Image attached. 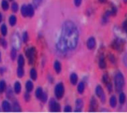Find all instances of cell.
Segmentation results:
<instances>
[{
    "instance_id": "1",
    "label": "cell",
    "mask_w": 127,
    "mask_h": 113,
    "mask_svg": "<svg viewBox=\"0 0 127 113\" xmlns=\"http://www.w3.org/2000/svg\"><path fill=\"white\" fill-rule=\"evenodd\" d=\"M78 37L79 33L76 25L71 21L64 23L63 25L61 38L64 40L68 49L73 50L77 47Z\"/></svg>"
},
{
    "instance_id": "2",
    "label": "cell",
    "mask_w": 127,
    "mask_h": 113,
    "mask_svg": "<svg viewBox=\"0 0 127 113\" xmlns=\"http://www.w3.org/2000/svg\"><path fill=\"white\" fill-rule=\"evenodd\" d=\"M114 84H115V88L117 92L123 91L124 87H125V78L123 74L121 72L116 73L114 76Z\"/></svg>"
},
{
    "instance_id": "3",
    "label": "cell",
    "mask_w": 127,
    "mask_h": 113,
    "mask_svg": "<svg viewBox=\"0 0 127 113\" xmlns=\"http://www.w3.org/2000/svg\"><path fill=\"white\" fill-rule=\"evenodd\" d=\"M124 45H125V42L123 40L120 39V38H116L112 42V47L114 50H116V51H117L119 52H121L124 49Z\"/></svg>"
},
{
    "instance_id": "4",
    "label": "cell",
    "mask_w": 127,
    "mask_h": 113,
    "mask_svg": "<svg viewBox=\"0 0 127 113\" xmlns=\"http://www.w3.org/2000/svg\"><path fill=\"white\" fill-rule=\"evenodd\" d=\"M95 93H96V95L100 99V101L102 103H105L106 98H105V92H104L102 87L101 85H98L96 87V88H95Z\"/></svg>"
},
{
    "instance_id": "5",
    "label": "cell",
    "mask_w": 127,
    "mask_h": 113,
    "mask_svg": "<svg viewBox=\"0 0 127 113\" xmlns=\"http://www.w3.org/2000/svg\"><path fill=\"white\" fill-rule=\"evenodd\" d=\"M54 93H55V95H56L57 98H58V99H61L64 96V87L63 84L60 83V84L56 85Z\"/></svg>"
},
{
    "instance_id": "6",
    "label": "cell",
    "mask_w": 127,
    "mask_h": 113,
    "mask_svg": "<svg viewBox=\"0 0 127 113\" xmlns=\"http://www.w3.org/2000/svg\"><path fill=\"white\" fill-rule=\"evenodd\" d=\"M26 54H27V56L28 57L30 64H33L34 63L35 57H36V50H35V48L32 47V48L27 50Z\"/></svg>"
},
{
    "instance_id": "7",
    "label": "cell",
    "mask_w": 127,
    "mask_h": 113,
    "mask_svg": "<svg viewBox=\"0 0 127 113\" xmlns=\"http://www.w3.org/2000/svg\"><path fill=\"white\" fill-rule=\"evenodd\" d=\"M102 81H103V83L106 85L108 91L109 92H112V81L109 78V74H105L102 77Z\"/></svg>"
},
{
    "instance_id": "8",
    "label": "cell",
    "mask_w": 127,
    "mask_h": 113,
    "mask_svg": "<svg viewBox=\"0 0 127 113\" xmlns=\"http://www.w3.org/2000/svg\"><path fill=\"white\" fill-rule=\"evenodd\" d=\"M50 111L51 112H60L61 108L60 105L58 103H57L54 99H51V101L50 102Z\"/></svg>"
},
{
    "instance_id": "9",
    "label": "cell",
    "mask_w": 127,
    "mask_h": 113,
    "mask_svg": "<svg viewBox=\"0 0 127 113\" xmlns=\"http://www.w3.org/2000/svg\"><path fill=\"white\" fill-rule=\"evenodd\" d=\"M58 50H60V51L61 52H64V51H66L68 49L67 45H66V43L64 42V40L61 37V39L59 40L58 43Z\"/></svg>"
},
{
    "instance_id": "10",
    "label": "cell",
    "mask_w": 127,
    "mask_h": 113,
    "mask_svg": "<svg viewBox=\"0 0 127 113\" xmlns=\"http://www.w3.org/2000/svg\"><path fill=\"white\" fill-rule=\"evenodd\" d=\"M96 47V41L94 37H90L87 41V47L89 50H94Z\"/></svg>"
},
{
    "instance_id": "11",
    "label": "cell",
    "mask_w": 127,
    "mask_h": 113,
    "mask_svg": "<svg viewBox=\"0 0 127 113\" xmlns=\"http://www.w3.org/2000/svg\"><path fill=\"white\" fill-rule=\"evenodd\" d=\"M98 108V102L95 98L92 97L90 102V112H96Z\"/></svg>"
},
{
    "instance_id": "12",
    "label": "cell",
    "mask_w": 127,
    "mask_h": 113,
    "mask_svg": "<svg viewBox=\"0 0 127 113\" xmlns=\"http://www.w3.org/2000/svg\"><path fill=\"white\" fill-rule=\"evenodd\" d=\"M98 66L101 69H105L106 68V62H105V57L103 55H101L99 58V60H98Z\"/></svg>"
},
{
    "instance_id": "13",
    "label": "cell",
    "mask_w": 127,
    "mask_h": 113,
    "mask_svg": "<svg viewBox=\"0 0 127 113\" xmlns=\"http://www.w3.org/2000/svg\"><path fill=\"white\" fill-rule=\"evenodd\" d=\"M109 105L112 108H115L117 105V98L115 95L111 96V98H109Z\"/></svg>"
},
{
    "instance_id": "14",
    "label": "cell",
    "mask_w": 127,
    "mask_h": 113,
    "mask_svg": "<svg viewBox=\"0 0 127 113\" xmlns=\"http://www.w3.org/2000/svg\"><path fill=\"white\" fill-rule=\"evenodd\" d=\"M76 107L77 109H75V112H81V109L83 107V102L81 99H78L76 101Z\"/></svg>"
},
{
    "instance_id": "15",
    "label": "cell",
    "mask_w": 127,
    "mask_h": 113,
    "mask_svg": "<svg viewBox=\"0 0 127 113\" xmlns=\"http://www.w3.org/2000/svg\"><path fill=\"white\" fill-rule=\"evenodd\" d=\"M70 80H71V84L75 85L76 84H77V82H78V75L76 74H74V73L71 74V77H70Z\"/></svg>"
},
{
    "instance_id": "16",
    "label": "cell",
    "mask_w": 127,
    "mask_h": 113,
    "mask_svg": "<svg viewBox=\"0 0 127 113\" xmlns=\"http://www.w3.org/2000/svg\"><path fill=\"white\" fill-rule=\"evenodd\" d=\"M126 95L123 92H120V95H119V101L120 105H124L126 102Z\"/></svg>"
},
{
    "instance_id": "17",
    "label": "cell",
    "mask_w": 127,
    "mask_h": 113,
    "mask_svg": "<svg viewBox=\"0 0 127 113\" xmlns=\"http://www.w3.org/2000/svg\"><path fill=\"white\" fill-rule=\"evenodd\" d=\"M34 15V9L32 5H27V16L30 17H32Z\"/></svg>"
},
{
    "instance_id": "18",
    "label": "cell",
    "mask_w": 127,
    "mask_h": 113,
    "mask_svg": "<svg viewBox=\"0 0 127 113\" xmlns=\"http://www.w3.org/2000/svg\"><path fill=\"white\" fill-rule=\"evenodd\" d=\"M2 108H3L4 112H9L11 110L10 104L8 102H6V101L3 102V103H2Z\"/></svg>"
},
{
    "instance_id": "19",
    "label": "cell",
    "mask_w": 127,
    "mask_h": 113,
    "mask_svg": "<svg viewBox=\"0 0 127 113\" xmlns=\"http://www.w3.org/2000/svg\"><path fill=\"white\" fill-rule=\"evenodd\" d=\"M54 70L57 73H60L61 71V65L59 61H55L54 63Z\"/></svg>"
},
{
    "instance_id": "20",
    "label": "cell",
    "mask_w": 127,
    "mask_h": 113,
    "mask_svg": "<svg viewBox=\"0 0 127 113\" xmlns=\"http://www.w3.org/2000/svg\"><path fill=\"white\" fill-rule=\"evenodd\" d=\"M85 91V84L84 82H80L78 86V91L79 94H82Z\"/></svg>"
},
{
    "instance_id": "21",
    "label": "cell",
    "mask_w": 127,
    "mask_h": 113,
    "mask_svg": "<svg viewBox=\"0 0 127 113\" xmlns=\"http://www.w3.org/2000/svg\"><path fill=\"white\" fill-rule=\"evenodd\" d=\"M30 78H32V80H36L37 78V73L35 69H31L30 70Z\"/></svg>"
},
{
    "instance_id": "22",
    "label": "cell",
    "mask_w": 127,
    "mask_h": 113,
    "mask_svg": "<svg viewBox=\"0 0 127 113\" xmlns=\"http://www.w3.org/2000/svg\"><path fill=\"white\" fill-rule=\"evenodd\" d=\"M24 63H25V60H24V57L23 56V55H20L18 58V64H19V67H23L24 65Z\"/></svg>"
},
{
    "instance_id": "23",
    "label": "cell",
    "mask_w": 127,
    "mask_h": 113,
    "mask_svg": "<svg viewBox=\"0 0 127 113\" xmlns=\"http://www.w3.org/2000/svg\"><path fill=\"white\" fill-rule=\"evenodd\" d=\"M14 90L16 94H19L21 91V85L19 82H16L14 85Z\"/></svg>"
},
{
    "instance_id": "24",
    "label": "cell",
    "mask_w": 127,
    "mask_h": 113,
    "mask_svg": "<svg viewBox=\"0 0 127 113\" xmlns=\"http://www.w3.org/2000/svg\"><path fill=\"white\" fill-rule=\"evenodd\" d=\"M21 13H22V15L24 17L27 16V5H23L22 6V8H21Z\"/></svg>"
},
{
    "instance_id": "25",
    "label": "cell",
    "mask_w": 127,
    "mask_h": 113,
    "mask_svg": "<svg viewBox=\"0 0 127 113\" xmlns=\"http://www.w3.org/2000/svg\"><path fill=\"white\" fill-rule=\"evenodd\" d=\"M26 87H27V91L28 92H30V91H32V90H33V85L31 81H27Z\"/></svg>"
},
{
    "instance_id": "26",
    "label": "cell",
    "mask_w": 127,
    "mask_h": 113,
    "mask_svg": "<svg viewBox=\"0 0 127 113\" xmlns=\"http://www.w3.org/2000/svg\"><path fill=\"white\" fill-rule=\"evenodd\" d=\"M42 95H43V90H42V88H41V87H38V88L36 89V98L40 99Z\"/></svg>"
},
{
    "instance_id": "27",
    "label": "cell",
    "mask_w": 127,
    "mask_h": 113,
    "mask_svg": "<svg viewBox=\"0 0 127 113\" xmlns=\"http://www.w3.org/2000/svg\"><path fill=\"white\" fill-rule=\"evenodd\" d=\"M24 74V71H23V69L22 67H18V70H17V75L19 78H22Z\"/></svg>"
},
{
    "instance_id": "28",
    "label": "cell",
    "mask_w": 127,
    "mask_h": 113,
    "mask_svg": "<svg viewBox=\"0 0 127 113\" xmlns=\"http://www.w3.org/2000/svg\"><path fill=\"white\" fill-rule=\"evenodd\" d=\"M16 23V17L15 16H11L9 18V23L11 26H14Z\"/></svg>"
},
{
    "instance_id": "29",
    "label": "cell",
    "mask_w": 127,
    "mask_h": 113,
    "mask_svg": "<svg viewBox=\"0 0 127 113\" xmlns=\"http://www.w3.org/2000/svg\"><path fill=\"white\" fill-rule=\"evenodd\" d=\"M5 89V83L4 81H0V92H3Z\"/></svg>"
},
{
    "instance_id": "30",
    "label": "cell",
    "mask_w": 127,
    "mask_h": 113,
    "mask_svg": "<svg viewBox=\"0 0 127 113\" xmlns=\"http://www.w3.org/2000/svg\"><path fill=\"white\" fill-rule=\"evenodd\" d=\"M2 9L4 10H8V9H9V4H8L7 1H5V0H2Z\"/></svg>"
},
{
    "instance_id": "31",
    "label": "cell",
    "mask_w": 127,
    "mask_h": 113,
    "mask_svg": "<svg viewBox=\"0 0 127 113\" xmlns=\"http://www.w3.org/2000/svg\"><path fill=\"white\" fill-rule=\"evenodd\" d=\"M109 60H110L111 63H112V64H115L116 61V59L115 57V56H114L112 54H109Z\"/></svg>"
},
{
    "instance_id": "32",
    "label": "cell",
    "mask_w": 127,
    "mask_h": 113,
    "mask_svg": "<svg viewBox=\"0 0 127 113\" xmlns=\"http://www.w3.org/2000/svg\"><path fill=\"white\" fill-rule=\"evenodd\" d=\"M1 33L3 36H5L7 34V28H6L5 25H2L1 27Z\"/></svg>"
},
{
    "instance_id": "33",
    "label": "cell",
    "mask_w": 127,
    "mask_h": 113,
    "mask_svg": "<svg viewBox=\"0 0 127 113\" xmlns=\"http://www.w3.org/2000/svg\"><path fill=\"white\" fill-rule=\"evenodd\" d=\"M43 0H33V5L36 8H37L38 6H40V5L42 3Z\"/></svg>"
},
{
    "instance_id": "34",
    "label": "cell",
    "mask_w": 127,
    "mask_h": 113,
    "mask_svg": "<svg viewBox=\"0 0 127 113\" xmlns=\"http://www.w3.org/2000/svg\"><path fill=\"white\" fill-rule=\"evenodd\" d=\"M16 56V49H12V51H11V58L12 60H14Z\"/></svg>"
},
{
    "instance_id": "35",
    "label": "cell",
    "mask_w": 127,
    "mask_h": 113,
    "mask_svg": "<svg viewBox=\"0 0 127 113\" xmlns=\"http://www.w3.org/2000/svg\"><path fill=\"white\" fill-rule=\"evenodd\" d=\"M40 99H41V101H42L43 102H47V94L43 92V95H42Z\"/></svg>"
},
{
    "instance_id": "36",
    "label": "cell",
    "mask_w": 127,
    "mask_h": 113,
    "mask_svg": "<svg viewBox=\"0 0 127 113\" xmlns=\"http://www.w3.org/2000/svg\"><path fill=\"white\" fill-rule=\"evenodd\" d=\"M123 29L125 32L127 33V18L125 20V21L123 23Z\"/></svg>"
},
{
    "instance_id": "37",
    "label": "cell",
    "mask_w": 127,
    "mask_h": 113,
    "mask_svg": "<svg viewBox=\"0 0 127 113\" xmlns=\"http://www.w3.org/2000/svg\"><path fill=\"white\" fill-rule=\"evenodd\" d=\"M12 12H16L18 11V5L16 3H13L12 5Z\"/></svg>"
},
{
    "instance_id": "38",
    "label": "cell",
    "mask_w": 127,
    "mask_h": 113,
    "mask_svg": "<svg viewBox=\"0 0 127 113\" xmlns=\"http://www.w3.org/2000/svg\"><path fill=\"white\" fill-rule=\"evenodd\" d=\"M23 41L24 42H27V40H28V33H27V32H25L24 33H23Z\"/></svg>"
},
{
    "instance_id": "39",
    "label": "cell",
    "mask_w": 127,
    "mask_h": 113,
    "mask_svg": "<svg viewBox=\"0 0 127 113\" xmlns=\"http://www.w3.org/2000/svg\"><path fill=\"white\" fill-rule=\"evenodd\" d=\"M74 5L76 6H80L81 4L82 0H74Z\"/></svg>"
},
{
    "instance_id": "40",
    "label": "cell",
    "mask_w": 127,
    "mask_h": 113,
    "mask_svg": "<svg viewBox=\"0 0 127 113\" xmlns=\"http://www.w3.org/2000/svg\"><path fill=\"white\" fill-rule=\"evenodd\" d=\"M64 112H71V106H66L65 109H64Z\"/></svg>"
},
{
    "instance_id": "41",
    "label": "cell",
    "mask_w": 127,
    "mask_h": 113,
    "mask_svg": "<svg viewBox=\"0 0 127 113\" xmlns=\"http://www.w3.org/2000/svg\"><path fill=\"white\" fill-rule=\"evenodd\" d=\"M0 42H1V43H2V46H3V47H6V45H7V43H6V42H5V40H4V39H1V41H0Z\"/></svg>"
},
{
    "instance_id": "42",
    "label": "cell",
    "mask_w": 127,
    "mask_h": 113,
    "mask_svg": "<svg viewBox=\"0 0 127 113\" xmlns=\"http://www.w3.org/2000/svg\"><path fill=\"white\" fill-rule=\"evenodd\" d=\"M14 106H15V108H20V105H19L17 103H15ZM15 111H18V112H20V109H15Z\"/></svg>"
},
{
    "instance_id": "43",
    "label": "cell",
    "mask_w": 127,
    "mask_h": 113,
    "mask_svg": "<svg viewBox=\"0 0 127 113\" xmlns=\"http://www.w3.org/2000/svg\"><path fill=\"white\" fill-rule=\"evenodd\" d=\"M25 98H26L27 101H29V98H30L29 94H26V95H25Z\"/></svg>"
},
{
    "instance_id": "44",
    "label": "cell",
    "mask_w": 127,
    "mask_h": 113,
    "mask_svg": "<svg viewBox=\"0 0 127 113\" xmlns=\"http://www.w3.org/2000/svg\"><path fill=\"white\" fill-rule=\"evenodd\" d=\"M98 1H99L101 3H105V2H107V0H98Z\"/></svg>"
},
{
    "instance_id": "45",
    "label": "cell",
    "mask_w": 127,
    "mask_h": 113,
    "mask_svg": "<svg viewBox=\"0 0 127 113\" xmlns=\"http://www.w3.org/2000/svg\"><path fill=\"white\" fill-rule=\"evenodd\" d=\"M124 62L126 63V64H127V55L125 56V57H124Z\"/></svg>"
},
{
    "instance_id": "46",
    "label": "cell",
    "mask_w": 127,
    "mask_h": 113,
    "mask_svg": "<svg viewBox=\"0 0 127 113\" xmlns=\"http://www.w3.org/2000/svg\"><path fill=\"white\" fill-rule=\"evenodd\" d=\"M2 16L1 13H0V23H1V21H2Z\"/></svg>"
},
{
    "instance_id": "47",
    "label": "cell",
    "mask_w": 127,
    "mask_h": 113,
    "mask_svg": "<svg viewBox=\"0 0 127 113\" xmlns=\"http://www.w3.org/2000/svg\"><path fill=\"white\" fill-rule=\"evenodd\" d=\"M123 1H124L125 2H127V0H123Z\"/></svg>"
},
{
    "instance_id": "48",
    "label": "cell",
    "mask_w": 127,
    "mask_h": 113,
    "mask_svg": "<svg viewBox=\"0 0 127 113\" xmlns=\"http://www.w3.org/2000/svg\"><path fill=\"white\" fill-rule=\"evenodd\" d=\"M0 60H1V54H0Z\"/></svg>"
}]
</instances>
